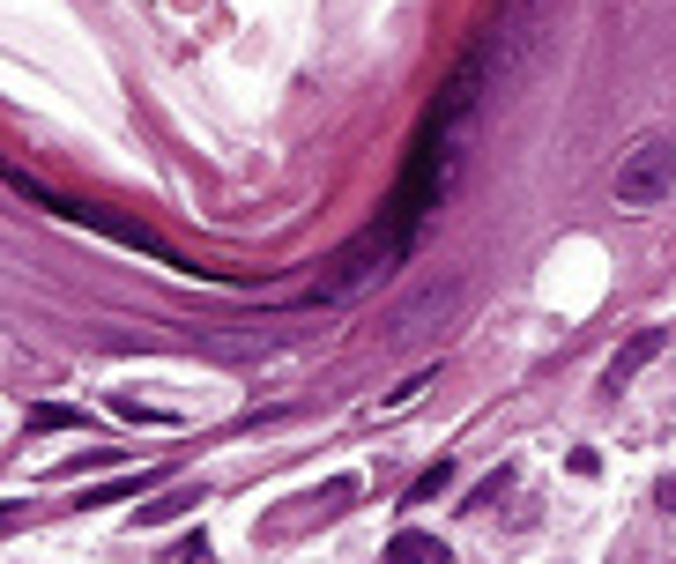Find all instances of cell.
I'll list each match as a JSON object with an SVG mask.
<instances>
[{"label":"cell","instance_id":"6","mask_svg":"<svg viewBox=\"0 0 676 564\" xmlns=\"http://www.w3.org/2000/svg\"><path fill=\"white\" fill-rule=\"evenodd\" d=\"M127 453L120 445H89V453H67V461H52V483H67V476H89V468H120Z\"/></svg>","mask_w":676,"mask_h":564},{"label":"cell","instance_id":"10","mask_svg":"<svg viewBox=\"0 0 676 564\" xmlns=\"http://www.w3.org/2000/svg\"><path fill=\"white\" fill-rule=\"evenodd\" d=\"M179 564H216V557H209V542L194 535V542H179Z\"/></svg>","mask_w":676,"mask_h":564},{"label":"cell","instance_id":"4","mask_svg":"<svg viewBox=\"0 0 676 564\" xmlns=\"http://www.w3.org/2000/svg\"><path fill=\"white\" fill-rule=\"evenodd\" d=\"M386 564H454V550H446L439 535H417V527H409V535L386 542Z\"/></svg>","mask_w":676,"mask_h":564},{"label":"cell","instance_id":"3","mask_svg":"<svg viewBox=\"0 0 676 564\" xmlns=\"http://www.w3.org/2000/svg\"><path fill=\"white\" fill-rule=\"evenodd\" d=\"M662 342H669V334H662V327H639L632 342H625V350H617V357H610V387H632L639 371H647V364L662 357Z\"/></svg>","mask_w":676,"mask_h":564},{"label":"cell","instance_id":"11","mask_svg":"<svg viewBox=\"0 0 676 564\" xmlns=\"http://www.w3.org/2000/svg\"><path fill=\"white\" fill-rule=\"evenodd\" d=\"M15 513H23V505H0V527H8V520H15Z\"/></svg>","mask_w":676,"mask_h":564},{"label":"cell","instance_id":"9","mask_svg":"<svg viewBox=\"0 0 676 564\" xmlns=\"http://www.w3.org/2000/svg\"><path fill=\"white\" fill-rule=\"evenodd\" d=\"M446 483H454V461H439V468H423V476H417V490H409V498H417V505H423V498H439V490H446Z\"/></svg>","mask_w":676,"mask_h":564},{"label":"cell","instance_id":"5","mask_svg":"<svg viewBox=\"0 0 676 564\" xmlns=\"http://www.w3.org/2000/svg\"><path fill=\"white\" fill-rule=\"evenodd\" d=\"M201 505V490H164V498H149L142 513H134V527H164V520H179V513H194Z\"/></svg>","mask_w":676,"mask_h":564},{"label":"cell","instance_id":"8","mask_svg":"<svg viewBox=\"0 0 676 564\" xmlns=\"http://www.w3.org/2000/svg\"><path fill=\"white\" fill-rule=\"evenodd\" d=\"M30 424H38V431H67V424H83V408H60V402H45V408H30Z\"/></svg>","mask_w":676,"mask_h":564},{"label":"cell","instance_id":"2","mask_svg":"<svg viewBox=\"0 0 676 564\" xmlns=\"http://www.w3.org/2000/svg\"><path fill=\"white\" fill-rule=\"evenodd\" d=\"M297 505H305V513H275V520H268V535H275V542H283V535H305L312 520H335V513H349V505H357V476H335V483L305 490Z\"/></svg>","mask_w":676,"mask_h":564},{"label":"cell","instance_id":"1","mask_svg":"<svg viewBox=\"0 0 676 564\" xmlns=\"http://www.w3.org/2000/svg\"><path fill=\"white\" fill-rule=\"evenodd\" d=\"M676 194V134H639L617 157V208H662Z\"/></svg>","mask_w":676,"mask_h":564},{"label":"cell","instance_id":"7","mask_svg":"<svg viewBox=\"0 0 676 564\" xmlns=\"http://www.w3.org/2000/svg\"><path fill=\"white\" fill-rule=\"evenodd\" d=\"M423 387H439V371H417V379H402V387H394V394H386V402H372V408H365V416H372V424H380V416H402V408L417 402Z\"/></svg>","mask_w":676,"mask_h":564}]
</instances>
